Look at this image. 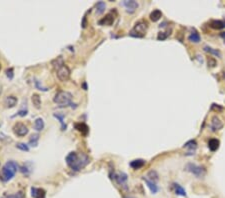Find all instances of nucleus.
Instances as JSON below:
<instances>
[{"mask_svg":"<svg viewBox=\"0 0 225 198\" xmlns=\"http://www.w3.org/2000/svg\"><path fill=\"white\" fill-rule=\"evenodd\" d=\"M210 26L214 29H222L225 28V21L224 20H212L210 22Z\"/></svg>","mask_w":225,"mask_h":198,"instance_id":"nucleus-14","label":"nucleus"},{"mask_svg":"<svg viewBox=\"0 0 225 198\" xmlns=\"http://www.w3.org/2000/svg\"><path fill=\"white\" fill-rule=\"evenodd\" d=\"M186 170L189 171L190 173H192L193 175H195L196 177L198 178H201L203 177L205 175V169L203 167H201V166H198L196 164H192V163H189L186 165Z\"/></svg>","mask_w":225,"mask_h":198,"instance_id":"nucleus-5","label":"nucleus"},{"mask_svg":"<svg viewBox=\"0 0 225 198\" xmlns=\"http://www.w3.org/2000/svg\"><path fill=\"white\" fill-rule=\"evenodd\" d=\"M65 160L67 165L74 171L81 170V169H83L89 163V158L87 155L77 152H70L66 156Z\"/></svg>","mask_w":225,"mask_h":198,"instance_id":"nucleus-1","label":"nucleus"},{"mask_svg":"<svg viewBox=\"0 0 225 198\" xmlns=\"http://www.w3.org/2000/svg\"><path fill=\"white\" fill-rule=\"evenodd\" d=\"M53 101L59 106H69L72 105V95L67 91H59L54 96Z\"/></svg>","mask_w":225,"mask_h":198,"instance_id":"nucleus-2","label":"nucleus"},{"mask_svg":"<svg viewBox=\"0 0 225 198\" xmlns=\"http://www.w3.org/2000/svg\"><path fill=\"white\" fill-rule=\"evenodd\" d=\"M34 128L37 131H41L44 128V121L42 118H37L34 122Z\"/></svg>","mask_w":225,"mask_h":198,"instance_id":"nucleus-24","label":"nucleus"},{"mask_svg":"<svg viewBox=\"0 0 225 198\" xmlns=\"http://www.w3.org/2000/svg\"><path fill=\"white\" fill-rule=\"evenodd\" d=\"M105 8H106V5L103 1L97 2V4H96V12H97V14L103 13V12L105 11Z\"/></svg>","mask_w":225,"mask_h":198,"instance_id":"nucleus-26","label":"nucleus"},{"mask_svg":"<svg viewBox=\"0 0 225 198\" xmlns=\"http://www.w3.org/2000/svg\"><path fill=\"white\" fill-rule=\"evenodd\" d=\"M6 75H7L10 79L13 78V68H10V69L6 70Z\"/></svg>","mask_w":225,"mask_h":198,"instance_id":"nucleus-33","label":"nucleus"},{"mask_svg":"<svg viewBox=\"0 0 225 198\" xmlns=\"http://www.w3.org/2000/svg\"><path fill=\"white\" fill-rule=\"evenodd\" d=\"M3 198H9L8 196H6V197H3Z\"/></svg>","mask_w":225,"mask_h":198,"instance_id":"nucleus-36","label":"nucleus"},{"mask_svg":"<svg viewBox=\"0 0 225 198\" xmlns=\"http://www.w3.org/2000/svg\"><path fill=\"white\" fill-rule=\"evenodd\" d=\"M16 104H17V98L15 96H7L5 98V105L7 107H14Z\"/></svg>","mask_w":225,"mask_h":198,"instance_id":"nucleus-16","label":"nucleus"},{"mask_svg":"<svg viewBox=\"0 0 225 198\" xmlns=\"http://www.w3.org/2000/svg\"><path fill=\"white\" fill-rule=\"evenodd\" d=\"M18 170V164L14 161H8L6 162L5 165L2 168V174H3V180L8 181L11 178H13L16 171Z\"/></svg>","mask_w":225,"mask_h":198,"instance_id":"nucleus-3","label":"nucleus"},{"mask_svg":"<svg viewBox=\"0 0 225 198\" xmlns=\"http://www.w3.org/2000/svg\"><path fill=\"white\" fill-rule=\"evenodd\" d=\"M146 178L151 181H153V182H156L157 180H158V174H157V172L155 170H151L147 173Z\"/></svg>","mask_w":225,"mask_h":198,"instance_id":"nucleus-25","label":"nucleus"},{"mask_svg":"<svg viewBox=\"0 0 225 198\" xmlns=\"http://www.w3.org/2000/svg\"><path fill=\"white\" fill-rule=\"evenodd\" d=\"M28 131H29V130H28L27 126L24 125V124L21 122L15 123V125L13 126V132L15 135H17V136H20V137L25 136L28 133Z\"/></svg>","mask_w":225,"mask_h":198,"instance_id":"nucleus-7","label":"nucleus"},{"mask_svg":"<svg viewBox=\"0 0 225 198\" xmlns=\"http://www.w3.org/2000/svg\"><path fill=\"white\" fill-rule=\"evenodd\" d=\"M144 165H145V161L142 160V159H136V160H133L130 162V166L133 169H136V170L141 167H143Z\"/></svg>","mask_w":225,"mask_h":198,"instance_id":"nucleus-18","label":"nucleus"},{"mask_svg":"<svg viewBox=\"0 0 225 198\" xmlns=\"http://www.w3.org/2000/svg\"><path fill=\"white\" fill-rule=\"evenodd\" d=\"M208 147H209L211 151H215V150H217L218 147H219V140L215 139V138L210 139L209 141H208Z\"/></svg>","mask_w":225,"mask_h":198,"instance_id":"nucleus-19","label":"nucleus"},{"mask_svg":"<svg viewBox=\"0 0 225 198\" xmlns=\"http://www.w3.org/2000/svg\"><path fill=\"white\" fill-rule=\"evenodd\" d=\"M161 17H162V12L160 11V10H158V9H156V10H153V11L150 13V19H151V20H152L153 22L158 21Z\"/></svg>","mask_w":225,"mask_h":198,"instance_id":"nucleus-20","label":"nucleus"},{"mask_svg":"<svg viewBox=\"0 0 225 198\" xmlns=\"http://www.w3.org/2000/svg\"><path fill=\"white\" fill-rule=\"evenodd\" d=\"M204 51H206V52L212 54V55L218 57V58H221V57H222V53H221L219 50H218V49H214V48H212V47L204 46Z\"/></svg>","mask_w":225,"mask_h":198,"instance_id":"nucleus-17","label":"nucleus"},{"mask_svg":"<svg viewBox=\"0 0 225 198\" xmlns=\"http://www.w3.org/2000/svg\"><path fill=\"white\" fill-rule=\"evenodd\" d=\"M45 195H46V191L42 188H31V196L33 198H45Z\"/></svg>","mask_w":225,"mask_h":198,"instance_id":"nucleus-11","label":"nucleus"},{"mask_svg":"<svg viewBox=\"0 0 225 198\" xmlns=\"http://www.w3.org/2000/svg\"><path fill=\"white\" fill-rule=\"evenodd\" d=\"M114 179L117 181V183L118 184H124L125 182H126V180H127V175L124 173V172H120V173H118V174H115L114 175Z\"/></svg>","mask_w":225,"mask_h":198,"instance_id":"nucleus-13","label":"nucleus"},{"mask_svg":"<svg viewBox=\"0 0 225 198\" xmlns=\"http://www.w3.org/2000/svg\"><path fill=\"white\" fill-rule=\"evenodd\" d=\"M221 36H222V37H225V32H223L222 34H221Z\"/></svg>","mask_w":225,"mask_h":198,"instance_id":"nucleus-35","label":"nucleus"},{"mask_svg":"<svg viewBox=\"0 0 225 198\" xmlns=\"http://www.w3.org/2000/svg\"><path fill=\"white\" fill-rule=\"evenodd\" d=\"M75 129L77 131H79L83 135H87L89 132V128L88 126L86 125L85 123H76L75 124Z\"/></svg>","mask_w":225,"mask_h":198,"instance_id":"nucleus-12","label":"nucleus"},{"mask_svg":"<svg viewBox=\"0 0 225 198\" xmlns=\"http://www.w3.org/2000/svg\"><path fill=\"white\" fill-rule=\"evenodd\" d=\"M123 5L126 7V10L129 13H133L138 8V3L134 0H125V1H123Z\"/></svg>","mask_w":225,"mask_h":198,"instance_id":"nucleus-8","label":"nucleus"},{"mask_svg":"<svg viewBox=\"0 0 225 198\" xmlns=\"http://www.w3.org/2000/svg\"><path fill=\"white\" fill-rule=\"evenodd\" d=\"M16 147H17L18 149L22 150V151H28V150H29L28 145L25 144V143H17V144H16Z\"/></svg>","mask_w":225,"mask_h":198,"instance_id":"nucleus-31","label":"nucleus"},{"mask_svg":"<svg viewBox=\"0 0 225 198\" xmlns=\"http://www.w3.org/2000/svg\"><path fill=\"white\" fill-rule=\"evenodd\" d=\"M54 117H56L57 119H59L60 123H61V130H65L66 129V124H64V117L65 115L61 113H54Z\"/></svg>","mask_w":225,"mask_h":198,"instance_id":"nucleus-27","label":"nucleus"},{"mask_svg":"<svg viewBox=\"0 0 225 198\" xmlns=\"http://www.w3.org/2000/svg\"><path fill=\"white\" fill-rule=\"evenodd\" d=\"M26 114H27V110H19L18 113H17V115H19V116H25Z\"/></svg>","mask_w":225,"mask_h":198,"instance_id":"nucleus-34","label":"nucleus"},{"mask_svg":"<svg viewBox=\"0 0 225 198\" xmlns=\"http://www.w3.org/2000/svg\"><path fill=\"white\" fill-rule=\"evenodd\" d=\"M200 35H199L198 32H196V31H194V32H192L190 35L188 36V40L191 41V42H194V43H198L200 42Z\"/></svg>","mask_w":225,"mask_h":198,"instance_id":"nucleus-23","label":"nucleus"},{"mask_svg":"<svg viewBox=\"0 0 225 198\" xmlns=\"http://www.w3.org/2000/svg\"><path fill=\"white\" fill-rule=\"evenodd\" d=\"M57 77L60 81H67L70 77V69L68 68V66H66L65 64H63L62 66H60L59 68H57Z\"/></svg>","mask_w":225,"mask_h":198,"instance_id":"nucleus-6","label":"nucleus"},{"mask_svg":"<svg viewBox=\"0 0 225 198\" xmlns=\"http://www.w3.org/2000/svg\"><path fill=\"white\" fill-rule=\"evenodd\" d=\"M31 100H32V103H33L34 107L37 108V109H39V108L41 107V98L38 94H33L31 97Z\"/></svg>","mask_w":225,"mask_h":198,"instance_id":"nucleus-21","label":"nucleus"},{"mask_svg":"<svg viewBox=\"0 0 225 198\" xmlns=\"http://www.w3.org/2000/svg\"><path fill=\"white\" fill-rule=\"evenodd\" d=\"M9 198H24V194H23V192H18V193H16V194H14V195H9L8 196Z\"/></svg>","mask_w":225,"mask_h":198,"instance_id":"nucleus-32","label":"nucleus"},{"mask_svg":"<svg viewBox=\"0 0 225 198\" xmlns=\"http://www.w3.org/2000/svg\"><path fill=\"white\" fill-rule=\"evenodd\" d=\"M114 19H115V14H113V12L111 11V12H109L104 18H102L101 20L99 21V24L110 26V25H112V23L114 22Z\"/></svg>","mask_w":225,"mask_h":198,"instance_id":"nucleus-9","label":"nucleus"},{"mask_svg":"<svg viewBox=\"0 0 225 198\" xmlns=\"http://www.w3.org/2000/svg\"><path fill=\"white\" fill-rule=\"evenodd\" d=\"M223 127V123L217 116H213L211 119V130L212 131H218Z\"/></svg>","mask_w":225,"mask_h":198,"instance_id":"nucleus-10","label":"nucleus"},{"mask_svg":"<svg viewBox=\"0 0 225 198\" xmlns=\"http://www.w3.org/2000/svg\"><path fill=\"white\" fill-rule=\"evenodd\" d=\"M38 140H39V135L38 134H33V135H31L29 139V144L31 146H37Z\"/></svg>","mask_w":225,"mask_h":198,"instance_id":"nucleus-28","label":"nucleus"},{"mask_svg":"<svg viewBox=\"0 0 225 198\" xmlns=\"http://www.w3.org/2000/svg\"><path fill=\"white\" fill-rule=\"evenodd\" d=\"M184 147H187V148H191V149H195L197 147V143H196L195 140H190V141L186 142L184 144Z\"/></svg>","mask_w":225,"mask_h":198,"instance_id":"nucleus-30","label":"nucleus"},{"mask_svg":"<svg viewBox=\"0 0 225 198\" xmlns=\"http://www.w3.org/2000/svg\"><path fill=\"white\" fill-rule=\"evenodd\" d=\"M147 27H148V25L145 21H138L136 24L134 25V27L132 28V30L130 31V36L132 37H138V38H141L143 37L144 35H145L146 31H147Z\"/></svg>","mask_w":225,"mask_h":198,"instance_id":"nucleus-4","label":"nucleus"},{"mask_svg":"<svg viewBox=\"0 0 225 198\" xmlns=\"http://www.w3.org/2000/svg\"><path fill=\"white\" fill-rule=\"evenodd\" d=\"M0 69H1V65H0Z\"/></svg>","mask_w":225,"mask_h":198,"instance_id":"nucleus-37","label":"nucleus"},{"mask_svg":"<svg viewBox=\"0 0 225 198\" xmlns=\"http://www.w3.org/2000/svg\"><path fill=\"white\" fill-rule=\"evenodd\" d=\"M173 188H174V191H175V193L177 194V195L186 196V191L184 190V188H183L181 185H179L177 183H174V184H173Z\"/></svg>","mask_w":225,"mask_h":198,"instance_id":"nucleus-22","label":"nucleus"},{"mask_svg":"<svg viewBox=\"0 0 225 198\" xmlns=\"http://www.w3.org/2000/svg\"><path fill=\"white\" fill-rule=\"evenodd\" d=\"M169 35H170V30L164 31V32H160L158 34V36H157V39H158V40H164L169 36Z\"/></svg>","mask_w":225,"mask_h":198,"instance_id":"nucleus-29","label":"nucleus"},{"mask_svg":"<svg viewBox=\"0 0 225 198\" xmlns=\"http://www.w3.org/2000/svg\"><path fill=\"white\" fill-rule=\"evenodd\" d=\"M144 181H145V183L147 184V186H148V188L150 189V191H151V192H152L153 194H154V193H156L157 191H158V186L156 185L155 182H153V181H151V180H149V179H147V178H145V177H144Z\"/></svg>","mask_w":225,"mask_h":198,"instance_id":"nucleus-15","label":"nucleus"}]
</instances>
